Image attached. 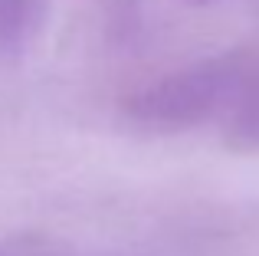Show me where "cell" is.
<instances>
[{
	"mask_svg": "<svg viewBox=\"0 0 259 256\" xmlns=\"http://www.w3.org/2000/svg\"><path fill=\"white\" fill-rule=\"evenodd\" d=\"M0 256H10V253H0Z\"/></svg>",
	"mask_w": 259,
	"mask_h": 256,
	"instance_id": "6da1fadb",
	"label": "cell"
}]
</instances>
